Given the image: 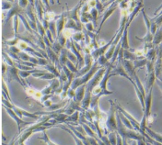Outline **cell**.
Listing matches in <instances>:
<instances>
[{
    "label": "cell",
    "mask_w": 162,
    "mask_h": 145,
    "mask_svg": "<svg viewBox=\"0 0 162 145\" xmlns=\"http://www.w3.org/2000/svg\"><path fill=\"white\" fill-rule=\"evenodd\" d=\"M152 88H151L147 93H146V96L144 97L145 108L143 111V114L146 115L147 119L150 116V111L152 104Z\"/></svg>",
    "instance_id": "6da1fadb"
},
{
    "label": "cell",
    "mask_w": 162,
    "mask_h": 145,
    "mask_svg": "<svg viewBox=\"0 0 162 145\" xmlns=\"http://www.w3.org/2000/svg\"><path fill=\"white\" fill-rule=\"evenodd\" d=\"M156 81V76L155 71H152V72L146 73V93H147L150 89L152 88L154 81Z\"/></svg>",
    "instance_id": "7a4b0ae2"
},
{
    "label": "cell",
    "mask_w": 162,
    "mask_h": 145,
    "mask_svg": "<svg viewBox=\"0 0 162 145\" xmlns=\"http://www.w3.org/2000/svg\"><path fill=\"white\" fill-rule=\"evenodd\" d=\"M145 132L155 141H157L158 143L162 144V135L154 132L151 129L148 128L147 126L146 127Z\"/></svg>",
    "instance_id": "3957f363"
},
{
    "label": "cell",
    "mask_w": 162,
    "mask_h": 145,
    "mask_svg": "<svg viewBox=\"0 0 162 145\" xmlns=\"http://www.w3.org/2000/svg\"><path fill=\"white\" fill-rule=\"evenodd\" d=\"M129 25L127 24V25L125 27L123 37L121 39L122 48L123 49H128L129 48L128 40V27Z\"/></svg>",
    "instance_id": "277c9868"
},
{
    "label": "cell",
    "mask_w": 162,
    "mask_h": 145,
    "mask_svg": "<svg viewBox=\"0 0 162 145\" xmlns=\"http://www.w3.org/2000/svg\"><path fill=\"white\" fill-rule=\"evenodd\" d=\"M146 62H147V59L146 57L143 58V59H137V60H134L133 62L134 68L135 69L144 67V66L146 65Z\"/></svg>",
    "instance_id": "5b68a950"
},
{
    "label": "cell",
    "mask_w": 162,
    "mask_h": 145,
    "mask_svg": "<svg viewBox=\"0 0 162 145\" xmlns=\"http://www.w3.org/2000/svg\"><path fill=\"white\" fill-rule=\"evenodd\" d=\"M156 83L158 84L159 87H160V89L162 91V80H160L156 78Z\"/></svg>",
    "instance_id": "8992f818"
},
{
    "label": "cell",
    "mask_w": 162,
    "mask_h": 145,
    "mask_svg": "<svg viewBox=\"0 0 162 145\" xmlns=\"http://www.w3.org/2000/svg\"><path fill=\"white\" fill-rule=\"evenodd\" d=\"M162 8V4L160 5V6H159L158 8L156 9V10H155V15H157V14H158V12H159L160 11Z\"/></svg>",
    "instance_id": "52a82bcc"
},
{
    "label": "cell",
    "mask_w": 162,
    "mask_h": 145,
    "mask_svg": "<svg viewBox=\"0 0 162 145\" xmlns=\"http://www.w3.org/2000/svg\"><path fill=\"white\" fill-rule=\"evenodd\" d=\"M162 14V9H161V10H160V13H159V14H157V15H156V16H160V14Z\"/></svg>",
    "instance_id": "ba28073f"
}]
</instances>
